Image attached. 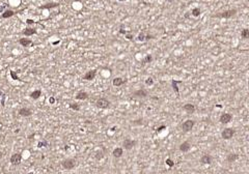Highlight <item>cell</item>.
Instances as JSON below:
<instances>
[{"mask_svg": "<svg viewBox=\"0 0 249 174\" xmlns=\"http://www.w3.org/2000/svg\"><path fill=\"white\" fill-rule=\"evenodd\" d=\"M76 165H77L76 160H74L72 158L64 159V160H62V162H61V166L65 170H73L74 168L76 167Z\"/></svg>", "mask_w": 249, "mask_h": 174, "instance_id": "obj_1", "label": "cell"}, {"mask_svg": "<svg viewBox=\"0 0 249 174\" xmlns=\"http://www.w3.org/2000/svg\"><path fill=\"white\" fill-rule=\"evenodd\" d=\"M237 14V9H228L225 11H222L220 14L214 15V18H221V19H229L231 17H234Z\"/></svg>", "mask_w": 249, "mask_h": 174, "instance_id": "obj_2", "label": "cell"}, {"mask_svg": "<svg viewBox=\"0 0 249 174\" xmlns=\"http://www.w3.org/2000/svg\"><path fill=\"white\" fill-rule=\"evenodd\" d=\"M96 107L99 109H107L110 107V102L105 98H100L96 102Z\"/></svg>", "mask_w": 249, "mask_h": 174, "instance_id": "obj_3", "label": "cell"}, {"mask_svg": "<svg viewBox=\"0 0 249 174\" xmlns=\"http://www.w3.org/2000/svg\"><path fill=\"white\" fill-rule=\"evenodd\" d=\"M234 130L233 127H226V129H224L221 132V137L224 140H229V139L234 137Z\"/></svg>", "mask_w": 249, "mask_h": 174, "instance_id": "obj_4", "label": "cell"}, {"mask_svg": "<svg viewBox=\"0 0 249 174\" xmlns=\"http://www.w3.org/2000/svg\"><path fill=\"white\" fill-rule=\"evenodd\" d=\"M194 124H195V121L192 120V119H188V120H186V121L183 122V124H182V130L184 131V132L188 133V132H190V131L193 129Z\"/></svg>", "mask_w": 249, "mask_h": 174, "instance_id": "obj_5", "label": "cell"}, {"mask_svg": "<svg viewBox=\"0 0 249 174\" xmlns=\"http://www.w3.org/2000/svg\"><path fill=\"white\" fill-rule=\"evenodd\" d=\"M135 144H136V141L132 140V139H130V138H127L122 141V147H124L126 150H131L134 146H135Z\"/></svg>", "mask_w": 249, "mask_h": 174, "instance_id": "obj_6", "label": "cell"}, {"mask_svg": "<svg viewBox=\"0 0 249 174\" xmlns=\"http://www.w3.org/2000/svg\"><path fill=\"white\" fill-rule=\"evenodd\" d=\"M231 120H233V114H230V113H223L221 114V116L219 118V121L222 124H227Z\"/></svg>", "mask_w": 249, "mask_h": 174, "instance_id": "obj_7", "label": "cell"}, {"mask_svg": "<svg viewBox=\"0 0 249 174\" xmlns=\"http://www.w3.org/2000/svg\"><path fill=\"white\" fill-rule=\"evenodd\" d=\"M10 164L14 165V166H18V165L21 164L22 162V155L21 153H14L13 155L10 156Z\"/></svg>", "mask_w": 249, "mask_h": 174, "instance_id": "obj_8", "label": "cell"}, {"mask_svg": "<svg viewBox=\"0 0 249 174\" xmlns=\"http://www.w3.org/2000/svg\"><path fill=\"white\" fill-rule=\"evenodd\" d=\"M132 95L134 98H138V99H145L148 95V92L145 89H137L132 93Z\"/></svg>", "mask_w": 249, "mask_h": 174, "instance_id": "obj_9", "label": "cell"}, {"mask_svg": "<svg viewBox=\"0 0 249 174\" xmlns=\"http://www.w3.org/2000/svg\"><path fill=\"white\" fill-rule=\"evenodd\" d=\"M97 76V71L96 70H91V71H88L86 72L84 76H83V80H85V81H91V80H93L96 78Z\"/></svg>", "mask_w": 249, "mask_h": 174, "instance_id": "obj_10", "label": "cell"}, {"mask_svg": "<svg viewBox=\"0 0 249 174\" xmlns=\"http://www.w3.org/2000/svg\"><path fill=\"white\" fill-rule=\"evenodd\" d=\"M199 162L202 165H211L212 162H213V158H212L210 155H204L201 158H200Z\"/></svg>", "mask_w": 249, "mask_h": 174, "instance_id": "obj_11", "label": "cell"}, {"mask_svg": "<svg viewBox=\"0 0 249 174\" xmlns=\"http://www.w3.org/2000/svg\"><path fill=\"white\" fill-rule=\"evenodd\" d=\"M19 115L23 116V117H29V116L32 115V111L29 108H21L19 110Z\"/></svg>", "mask_w": 249, "mask_h": 174, "instance_id": "obj_12", "label": "cell"}, {"mask_svg": "<svg viewBox=\"0 0 249 174\" xmlns=\"http://www.w3.org/2000/svg\"><path fill=\"white\" fill-rule=\"evenodd\" d=\"M183 110H184L185 112H187L188 114H192V113L195 112V106H194L193 104L188 103V104H185L184 106H183Z\"/></svg>", "mask_w": 249, "mask_h": 174, "instance_id": "obj_13", "label": "cell"}, {"mask_svg": "<svg viewBox=\"0 0 249 174\" xmlns=\"http://www.w3.org/2000/svg\"><path fill=\"white\" fill-rule=\"evenodd\" d=\"M88 93L86 92V91H79L78 93L76 94V99H78V101H85V99H88Z\"/></svg>", "mask_w": 249, "mask_h": 174, "instance_id": "obj_14", "label": "cell"}, {"mask_svg": "<svg viewBox=\"0 0 249 174\" xmlns=\"http://www.w3.org/2000/svg\"><path fill=\"white\" fill-rule=\"evenodd\" d=\"M190 148H191V144L189 143L188 141H184L181 145H180V150H181L182 152H188L189 150H190Z\"/></svg>", "mask_w": 249, "mask_h": 174, "instance_id": "obj_15", "label": "cell"}, {"mask_svg": "<svg viewBox=\"0 0 249 174\" xmlns=\"http://www.w3.org/2000/svg\"><path fill=\"white\" fill-rule=\"evenodd\" d=\"M180 83H183V81H176L174 79L171 80V86H172L173 91L176 93V95L180 94V90H179V87H177V84H180Z\"/></svg>", "mask_w": 249, "mask_h": 174, "instance_id": "obj_16", "label": "cell"}, {"mask_svg": "<svg viewBox=\"0 0 249 174\" xmlns=\"http://www.w3.org/2000/svg\"><path fill=\"white\" fill-rule=\"evenodd\" d=\"M19 42L21 46H23V47H29L30 45H32V41H31L30 38H20Z\"/></svg>", "mask_w": 249, "mask_h": 174, "instance_id": "obj_17", "label": "cell"}, {"mask_svg": "<svg viewBox=\"0 0 249 174\" xmlns=\"http://www.w3.org/2000/svg\"><path fill=\"white\" fill-rule=\"evenodd\" d=\"M239 159V155L238 153H228V155L226 156V161L228 163H234L237 160Z\"/></svg>", "mask_w": 249, "mask_h": 174, "instance_id": "obj_18", "label": "cell"}, {"mask_svg": "<svg viewBox=\"0 0 249 174\" xmlns=\"http://www.w3.org/2000/svg\"><path fill=\"white\" fill-rule=\"evenodd\" d=\"M112 84H113V86H115V87H119V86H122V84H125V80L122 78H121V77H117V78L113 79Z\"/></svg>", "mask_w": 249, "mask_h": 174, "instance_id": "obj_19", "label": "cell"}, {"mask_svg": "<svg viewBox=\"0 0 249 174\" xmlns=\"http://www.w3.org/2000/svg\"><path fill=\"white\" fill-rule=\"evenodd\" d=\"M122 153H124V149L121 147H116L115 149L112 151V155L114 156V158H121V156L122 155Z\"/></svg>", "mask_w": 249, "mask_h": 174, "instance_id": "obj_20", "label": "cell"}, {"mask_svg": "<svg viewBox=\"0 0 249 174\" xmlns=\"http://www.w3.org/2000/svg\"><path fill=\"white\" fill-rule=\"evenodd\" d=\"M36 33V29H34V28H26L25 30H23V34L26 36H30V35H33V34Z\"/></svg>", "mask_w": 249, "mask_h": 174, "instance_id": "obj_21", "label": "cell"}, {"mask_svg": "<svg viewBox=\"0 0 249 174\" xmlns=\"http://www.w3.org/2000/svg\"><path fill=\"white\" fill-rule=\"evenodd\" d=\"M41 95H42V90H39V89L34 90V91H32V92L30 93V98L33 99H39V96H41Z\"/></svg>", "mask_w": 249, "mask_h": 174, "instance_id": "obj_22", "label": "cell"}, {"mask_svg": "<svg viewBox=\"0 0 249 174\" xmlns=\"http://www.w3.org/2000/svg\"><path fill=\"white\" fill-rule=\"evenodd\" d=\"M14 15H15V13H14L13 10L7 9V10H4L3 13H2L1 17H2L3 19H7V18H10V17H13Z\"/></svg>", "mask_w": 249, "mask_h": 174, "instance_id": "obj_23", "label": "cell"}, {"mask_svg": "<svg viewBox=\"0 0 249 174\" xmlns=\"http://www.w3.org/2000/svg\"><path fill=\"white\" fill-rule=\"evenodd\" d=\"M241 38H244V39L249 38V30L247 29V28H244V29L241 31Z\"/></svg>", "mask_w": 249, "mask_h": 174, "instance_id": "obj_24", "label": "cell"}, {"mask_svg": "<svg viewBox=\"0 0 249 174\" xmlns=\"http://www.w3.org/2000/svg\"><path fill=\"white\" fill-rule=\"evenodd\" d=\"M192 16H194V17H198L199 15H200V8L199 7H195V8H193L192 9Z\"/></svg>", "mask_w": 249, "mask_h": 174, "instance_id": "obj_25", "label": "cell"}, {"mask_svg": "<svg viewBox=\"0 0 249 174\" xmlns=\"http://www.w3.org/2000/svg\"><path fill=\"white\" fill-rule=\"evenodd\" d=\"M94 158H96V160L100 161V160H102L103 158H104V153H103L102 151H97L96 155H94Z\"/></svg>", "mask_w": 249, "mask_h": 174, "instance_id": "obj_26", "label": "cell"}, {"mask_svg": "<svg viewBox=\"0 0 249 174\" xmlns=\"http://www.w3.org/2000/svg\"><path fill=\"white\" fill-rule=\"evenodd\" d=\"M58 3H49V4H46V5H43L41 6V8H52V7H56L58 6Z\"/></svg>", "mask_w": 249, "mask_h": 174, "instance_id": "obj_27", "label": "cell"}, {"mask_svg": "<svg viewBox=\"0 0 249 174\" xmlns=\"http://www.w3.org/2000/svg\"><path fill=\"white\" fill-rule=\"evenodd\" d=\"M48 146V142L46 140H43V141H39L38 143V147L39 148H42V147H47Z\"/></svg>", "mask_w": 249, "mask_h": 174, "instance_id": "obj_28", "label": "cell"}, {"mask_svg": "<svg viewBox=\"0 0 249 174\" xmlns=\"http://www.w3.org/2000/svg\"><path fill=\"white\" fill-rule=\"evenodd\" d=\"M70 108L72 110H75V111H79L80 110V106L78 104H73V103H71L70 104Z\"/></svg>", "mask_w": 249, "mask_h": 174, "instance_id": "obj_29", "label": "cell"}, {"mask_svg": "<svg viewBox=\"0 0 249 174\" xmlns=\"http://www.w3.org/2000/svg\"><path fill=\"white\" fill-rule=\"evenodd\" d=\"M151 60H153V56H151V55H146L142 62H143V63H150V62H151Z\"/></svg>", "mask_w": 249, "mask_h": 174, "instance_id": "obj_30", "label": "cell"}, {"mask_svg": "<svg viewBox=\"0 0 249 174\" xmlns=\"http://www.w3.org/2000/svg\"><path fill=\"white\" fill-rule=\"evenodd\" d=\"M166 165H168L169 167H173L174 166V162L171 159H166Z\"/></svg>", "mask_w": 249, "mask_h": 174, "instance_id": "obj_31", "label": "cell"}, {"mask_svg": "<svg viewBox=\"0 0 249 174\" xmlns=\"http://www.w3.org/2000/svg\"><path fill=\"white\" fill-rule=\"evenodd\" d=\"M10 76H11V78H13L14 80H20L19 77L17 76V73L15 72V71H10Z\"/></svg>", "mask_w": 249, "mask_h": 174, "instance_id": "obj_32", "label": "cell"}, {"mask_svg": "<svg viewBox=\"0 0 249 174\" xmlns=\"http://www.w3.org/2000/svg\"><path fill=\"white\" fill-rule=\"evenodd\" d=\"M145 84L150 85V86H151V85H153L154 84V79L153 78H147L146 80H145Z\"/></svg>", "mask_w": 249, "mask_h": 174, "instance_id": "obj_33", "label": "cell"}, {"mask_svg": "<svg viewBox=\"0 0 249 174\" xmlns=\"http://www.w3.org/2000/svg\"><path fill=\"white\" fill-rule=\"evenodd\" d=\"M138 41H140V42L145 41V35H144V33H139V34H138Z\"/></svg>", "mask_w": 249, "mask_h": 174, "instance_id": "obj_34", "label": "cell"}, {"mask_svg": "<svg viewBox=\"0 0 249 174\" xmlns=\"http://www.w3.org/2000/svg\"><path fill=\"white\" fill-rule=\"evenodd\" d=\"M165 127H165V125H161V127H158V129H157V133H159V132H161V131H162V130H164V129H165Z\"/></svg>", "mask_w": 249, "mask_h": 174, "instance_id": "obj_35", "label": "cell"}, {"mask_svg": "<svg viewBox=\"0 0 249 174\" xmlns=\"http://www.w3.org/2000/svg\"><path fill=\"white\" fill-rule=\"evenodd\" d=\"M49 103H50V104H54V103H55V99H54L53 96H51V98L49 99Z\"/></svg>", "mask_w": 249, "mask_h": 174, "instance_id": "obj_36", "label": "cell"}, {"mask_svg": "<svg viewBox=\"0 0 249 174\" xmlns=\"http://www.w3.org/2000/svg\"><path fill=\"white\" fill-rule=\"evenodd\" d=\"M5 10V5H0V13H3Z\"/></svg>", "mask_w": 249, "mask_h": 174, "instance_id": "obj_37", "label": "cell"}, {"mask_svg": "<svg viewBox=\"0 0 249 174\" xmlns=\"http://www.w3.org/2000/svg\"><path fill=\"white\" fill-rule=\"evenodd\" d=\"M26 23L29 25V24H33L34 21H33V20H31V19H28V20H26Z\"/></svg>", "mask_w": 249, "mask_h": 174, "instance_id": "obj_38", "label": "cell"}, {"mask_svg": "<svg viewBox=\"0 0 249 174\" xmlns=\"http://www.w3.org/2000/svg\"><path fill=\"white\" fill-rule=\"evenodd\" d=\"M126 38H127V39H129V41H131V39L133 38V35H132V34H127Z\"/></svg>", "mask_w": 249, "mask_h": 174, "instance_id": "obj_39", "label": "cell"}, {"mask_svg": "<svg viewBox=\"0 0 249 174\" xmlns=\"http://www.w3.org/2000/svg\"><path fill=\"white\" fill-rule=\"evenodd\" d=\"M119 33H122V34H127V31L124 30V29L122 28V29H119Z\"/></svg>", "mask_w": 249, "mask_h": 174, "instance_id": "obj_40", "label": "cell"}, {"mask_svg": "<svg viewBox=\"0 0 249 174\" xmlns=\"http://www.w3.org/2000/svg\"><path fill=\"white\" fill-rule=\"evenodd\" d=\"M151 38H154V36L150 35V34H148V35H145V39H151Z\"/></svg>", "mask_w": 249, "mask_h": 174, "instance_id": "obj_41", "label": "cell"}, {"mask_svg": "<svg viewBox=\"0 0 249 174\" xmlns=\"http://www.w3.org/2000/svg\"><path fill=\"white\" fill-rule=\"evenodd\" d=\"M2 156H3V152H2V151H0V160L2 159Z\"/></svg>", "mask_w": 249, "mask_h": 174, "instance_id": "obj_42", "label": "cell"}, {"mask_svg": "<svg viewBox=\"0 0 249 174\" xmlns=\"http://www.w3.org/2000/svg\"><path fill=\"white\" fill-rule=\"evenodd\" d=\"M27 174H34L33 172H29V173H27Z\"/></svg>", "mask_w": 249, "mask_h": 174, "instance_id": "obj_43", "label": "cell"}, {"mask_svg": "<svg viewBox=\"0 0 249 174\" xmlns=\"http://www.w3.org/2000/svg\"><path fill=\"white\" fill-rule=\"evenodd\" d=\"M119 1H125V0H119Z\"/></svg>", "mask_w": 249, "mask_h": 174, "instance_id": "obj_44", "label": "cell"}, {"mask_svg": "<svg viewBox=\"0 0 249 174\" xmlns=\"http://www.w3.org/2000/svg\"><path fill=\"white\" fill-rule=\"evenodd\" d=\"M168 1H171V0H168Z\"/></svg>", "mask_w": 249, "mask_h": 174, "instance_id": "obj_45", "label": "cell"}]
</instances>
